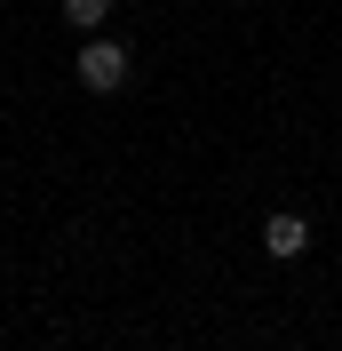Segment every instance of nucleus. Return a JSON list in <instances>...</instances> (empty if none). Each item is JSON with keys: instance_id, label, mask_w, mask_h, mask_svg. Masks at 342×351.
Masks as SVG:
<instances>
[{"instance_id": "nucleus-1", "label": "nucleus", "mask_w": 342, "mask_h": 351, "mask_svg": "<svg viewBox=\"0 0 342 351\" xmlns=\"http://www.w3.org/2000/svg\"><path fill=\"white\" fill-rule=\"evenodd\" d=\"M72 80H80L88 96L128 88V48H120V40H88V48H80V64H72Z\"/></svg>"}, {"instance_id": "nucleus-2", "label": "nucleus", "mask_w": 342, "mask_h": 351, "mask_svg": "<svg viewBox=\"0 0 342 351\" xmlns=\"http://www.w3.org/2000/svg\"><path fill=\"white\" fill-rule=\"evenodd\" d=\"M263 247H271L278 263H295L302 247H311V216H295V208H278V216H263Z\"/></svg>"}, {"instance_id": "nucleus-3", "label": "nucleus", "mask_w": 342, "mask_h": 351, "mask_svg": "<svg viewBox=\"0 0 342 351\" xmlns=\"http://www.w3.org/2000/svg\"><path fill=\"white\" fill-rule=\"evenodd\" d=\"M104 16H111V0H64V24H72V32H104Z\"/></svg>"}]
</instances>
